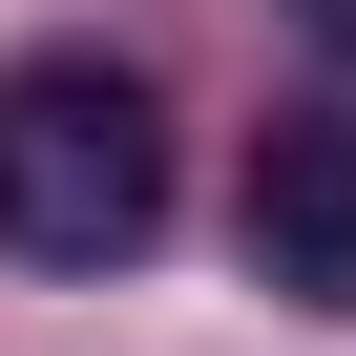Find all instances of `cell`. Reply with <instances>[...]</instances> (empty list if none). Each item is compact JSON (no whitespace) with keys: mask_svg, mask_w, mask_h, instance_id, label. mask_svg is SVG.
<instances>
[{"mask_svg":"<svg viewBox=\"0 0 356 356\" xmlns=\"http://www.w3.org/2000/svg\"><path fill=\"white\" fill-rule=\"evenodd\" d=\"M168 231V105L84 42L42 63H0V252H42V273H126Z\"/></svg>","mask_w":356,"mask_h":356,"instance_id":"1","label":"cell"},{"mask_svg":"<svg viewBox=\"0 0 356 356\" xmlns=\"http://www.w3.org/2000/svg\"><path fill=\"white\" fill-rule=\"evenodd\" d=\"M231 231H252V293H293V314H356V126H335V105H273V126H252V189H231Z\"/></svg>","mask_w":356,"mask_h":356,"instance_id":"2","label":"cell"}]
</instances>
